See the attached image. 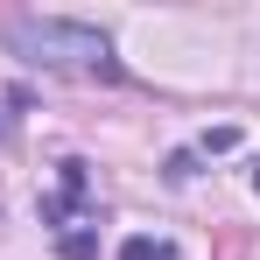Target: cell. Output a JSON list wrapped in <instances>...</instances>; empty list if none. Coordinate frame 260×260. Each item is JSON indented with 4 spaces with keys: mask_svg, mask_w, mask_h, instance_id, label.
<instances>
[{
    "mask_svg": "<svg viewBox=\"0 0 260 260\" xmlns=\"http://www.w3.org/2000/svg\"><path fill=\"white\" fill-rule=\"evenodd\" d=\"M7 49L21 63H36V71H63V78H106V85L127 78L113 43H106V28L63 21V14H21V21H7Z\"/></svg>",
    "mask_w": 260,
    "mask_h": 260,
    "instance_id": "1",
    "label": "cell"
},
{
    "mask_svg": "<svg viewBox=\"0 0 260 260\" xmlns=\"http://www.w3.org/2000/svg\"><path fill=\"white\" fill-rule=\"evenodd\" d=\"M43 225L56 232V253L63 260H91L99 253V211H91V169L71 155L56 162V190L43 197Z\"/></svg>",
    "mask_w": 260,
    "mask_h": 260,
    "instance_id": "2",
    "label": "cell"
},
{
    "mask_svg": "<svg viewBox=\"0 0 260 260\" xmlns=\"http://www.w3.org/2000/svg\"><path fill=\"white\" fill-rule=\"evenodd\" d=\"M225 148H239V134H232V127H211V134H197L190 148H176V155H169V176L183 183V176H197V162H211V155H225Z\"/></svg>",
    "mask_w": 260,
    "mask_h": 260,
    "instance_id": "3",
    "label": "cell"
},
{
    "mask_svg": "<svg viewBox=\"0 0 260 260\" xmlns=\"http://www.w3.org/2000/svg\"><path fill=\"white\" fill-rule=\"evenodd\" d=\"M120 260H183V253H176V239H148V232H134V239H120Z\"/></svg>",
    "mask_w": 260,
    "mask_h": 260,
    "instance_id": "4",
    "label": "cell"
},
{
    "mask_svg": "<svg viewBox=\"0 0 260 260\" xmlns=\"http://www.w3.org/2000/svg\"><path fill=\"white\" fill-rule=\"evenodd\" d=\"M14 113H21V91H14V99H0V141L14 134Z\"/></svg>",
    "mask_w": 260,
    "mask_h": 260,
    "instance_id": "5",
    "label": "cell"
},
{
    "mask_svg": "<svg viewBox=\"0 0 260 260\" xmlns=\"http://www.w3.org/2000/svg\"><path fill=\"white\" fill-rule=\"evenodd\" d=\"M253 190H260V162H253Z\"/></svg>",
    "mask_w": 260,
    "mask_h": 260,
    "instance_id": "6",
    "label": "cell"
}]
</instances>
